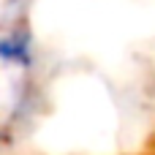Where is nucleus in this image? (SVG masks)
I'll use <instances>...</instances> for the list:
<instances>
[{"label": "nucleus", "mask_w": 155, "mask_h": 155, "mask_svg": "<svg viewBox=\"0 0 155 155\" xmlns=\"http://www.w3.org/2000/svg\"><path fill=\"white\" fill-rule=\"evenodd\" d=\"M0 63L19 68V71H30L35 63V44H33V33L27 30L25 22L19 25H8L0 33Z\"/></svg>", "instance_id": "obj_1"}]
</instances>
